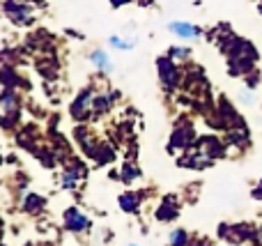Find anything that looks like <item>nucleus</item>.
<instances>
[{"instance_id": "nucleus-1", "label": "nucleus", "mask_w": 262, "mask_h": 246, "mask_svg": "<svg viewBox=\"0 0 262 246\" xmlns=\"http://www.w3.org/2000/svg\"><path fill=\"white\" fill-rule=\"evenodd\" d=\"M3 12L14 26H32L37 18L32 0H5Z\"/></svg>"}, {"instance_id": "nucleus-2", "label": "nucleus", "mask_w": 262, "mask_h": 246, "mask_svg": "<svg viewBox=\"0 0 262 246\" xmlns=\"http://www.w3.org/2000/svg\"><path fill=\"white\" fill-rule=\"evenodd\" d=\"M157 72H159V81H161L163 90L172 92L180 87L182 83V72L177 67V62L170 58V55H163V58H157Z\"/></svg>"}, {"instance_id": "nucleus-3", "label": "nucleus", "mask_w": 262, "mask_h": 246, "mask_svg": "<svg viewBox=\"0 0 262 246\" xmlns=\"http://www.w3.org/2000/svg\"><path fill=\"white\" fill-rule=\"evenodd\" d=\"M255 235H258V228H253L251 223H221L219 228V237L230 244H244L249 239H255Z\"/></svg>"}, {"instance_id": "nucleus-4", "label": "nucleus", "mask_w": 262, "mask_h": 246, "mask_svg": "<svg viewBox=\"0 0 262 246\" xmlns=\"http://www.w3.org/2000/svg\"><path fill=\"white\" fill-rule=\"evenodd\" d=\"M193 143H195L193 124H191L189 120H182L170 136V150H177V147H180V150H186V147H191Z\"/></svg>"}, {"instance_id": "nucleus-5", "label": "nucleus", "mask_w": 262, "mask_h": 246, "mask_svg": "<svg viewBox=\"0 0 262 246\" xmlns=\"http://www.w3.org/2000/svg\"><path fill=\"white\" fill-rule=\"evenodd\" d=\"M198 147H200V154H205L207 159L216 161L221 159V156H226V145H223V141L219 136H203L198 138Z\"/></svg>"}, {"instance_id": "nucleus-6", "label": "nucleus", "mask_w": 262, "mask_h": 246, "mask_svg": "<svg viewBox=\"0 0 262 246\" xmlns=\"http://www.w3.org/2000/svg\"><path fill=\"white\" fill-rule=\"evenodd\" d=\"M92 101H95V97H92V90L88 87V90H83L81 95L74 99V104H72V115H74L76 120H85L88 113H90V108H92Z\"/></svg>"}, {"instance_id": "nucleus-7", "label": "nucleus", "mask_w": 262, "mask_h": 246, "mask_svg": "<svg viewBox=\"0 0 262 246\" xmlns=\"http://www.w3.org/2000/svg\"><path fill=\"white\" fill-rule=\"evenodd\" d=\"M168 30H170L172 35L182 37V39H195V37L203 35V30H200L198 26H193V23H186V21H172L170 26H168Z\"/></svg>"}, {"instance_id": "nucleus-8", "label": "nucleus", "mask_w": 262, "mask_h": 246, "mask_svg": "<svg viewBox=\"0 0 262 246\" xmlns=\"http://www.w3.org/2000/svg\"><path fill=\"white\" fill-rule=\"evenodd\" d=\"M64 223H67L69 230H76V233H78V230H85L88 226H90V221H88L85 216L76 210V207H72V210L64 212Z\"/></svg>"}, {"instance_id": "nucleus-9", "label": "nucleus", "mask_w": 262, "mask_h": 246, "mask_svg": "<svg viewBox=\"0 0 262 246\" xmlns=\"http://www.w3.org/2000/svg\"><path fill=\"white\" fill-rule=\"evenodd\" d=\"M177 214H180V207L175 205V196H166L161 203V207H159V212H157V219L159 221H172Z\"/></svg>"}, {"instance_id": "nucleus-10", "label": "nucleus", "mask_w": 262, "mask_h": 246, "mask_svg": "<svg viewBox=\"0 0 262 246\" xmlns=\"http://www.w3.org/2000/svg\"><path fill=\"white\" fill-rule=\"evenodd\" d=\"M90 62L95 64L97 69H101V72H111V58L108 55H106V51H101V49H95L90 53Z\"/></svg>"}, {"instance_id": "nucleus-11", "label": "nucleus", "mask_w": 262, "mask_h": 246, "mask_svg": "<svg viewBox=\"0 0 262 246\" xmlns=\"http://www.w3.org/2000/svg\"><path fill=\"white\" fill-rule=\"evenodd\" d=\"M140 196L134 191H127L124 196H120V205H122L124 212H138V205H140Z\"/></svg>"}, {"instance_id": "nucleus-12", "label": "nucleus", "mask_w": 262, "mask_h": 246, "mask_svg": "<svg viewBox=\"0 0 262 246\" xmlns=\"http://www.w3.org/2000/svg\"><path fill=\"white\" fill-rule=\"evenodd\" d=\"M168 55H170L175 62H177V60L182 62V60H189V58H191V49H186V46H170Z\"/></svg>"}, {"instance_id": "nucleus-13", "label": "nucleus", "mask_w": 262, "mask_h": 246, "mask_svg": "<svg viewBox=\"0 0 262 246\" xmlns=\"http://www.w3.org/2000/svg\"><path fill=\"white\" fill-rule=\"evenodd\" d=\"M170 246H189V233L186 230H172Z\"/></svg>"}, {"instance_id": "nucleus-14", "label": "nucleus", "mask_w": 262, "mask_h": 246, "mask_svg": "<svg viewBox=\"0 0 262 246\" xmlns=\"http://www.w3.org/2000/svg\"><path fill=\"white\" fill-rule=\"evenodd\" d=\"M136 177H140V170L131 164H124L122 166V180L124 182H131V180H136Z\"/></svg>"}, {"instance_id": "nucleus-15", "label": "nucleus", "mask_w": 262, "mask_h": 246, "mask_svg": "<svg viewBox=\"0 0 262 246\" xmlns=\"http://www.w3.org/2000/svg\"><path fill=\"white\" fill-rule=\"evenodd\" d=\"M39 207H44V200L39 196H28L26 200V212H37Z\"/></svg>"}, {"instance_id": "nucleus-16", "label": "nucleus", "mask_w": 262, "mask_h": 246, "mask_svg": "<svg viewBox=\"0 0 262 246\" xmlns=\"http://www.w3.org/2000/svg\"><path fill=\"white\" fill-rule=\"evenodd\" d=\"M108 44H111V46H115V49H124V51L134 49V41H129V39H120V37H115V35L108 39Z\"/></svg>"}, {"instance_id": "nucleus-17", "label": "nucleus", "mask_w": 262, "mask_h": 246, "mask_svg": "<svg viewBox=\"0 0 262 246\" xmlns=\"http://www.w3.org/2000/svg\"><path fill=\"white\" fill-rule=\"evenodd\" d=\"M246 87H249V90H253V87H258V83H260V72L258 69H253V72L251 74H246Z\"/></svg>"}, {"instance_id": "nucleus-18", "label": "nucleus", "mask_w": 262, "mask_h": 246, "mask_svg": "<svg viewBox=\"0 0 262 246\" xmlns=\"http://www.w3.org/2000/svg\"><path fill=\"white\" fill-rule=\"evenodd\" d=\"M251 196H253V200H260V203H262V180H260L258 184H255V189L251 191Z\"/></svg>"}, {"instance_id": "nucleus-19", "label": "nucleus", "mask_w": 262, "mask_h": 246, "mask_svg": "<svg viewBox=\"0 0 262 246\" xmlns=\"http://www.w3.org/2000/svg\"><path fill=\"white\" fill-rule=\"evenodd\" d=\"M127 3H131V0H111L113 7H122V5H127Z\"/></svg>"}, {"instance_id": "nucleus-20", "label": "nucleus", "mask_w": 262, "mask_h": 246, "mask_svg": "<svg viewBox=\"0 0 262 246\" xmlns=\"http://www.w3.org/2000/svg\"><path fill=\"white\" fill-rule=\"evenodd\" d=\"M258 12L262 14V0H260V3H258Z\"/></svg>"}, {"instance_id": "nucleus-21", "label": "nucleus", "mask_w": 262, "mask_h": 246, "mask_svg": "<svg viewBox=\"0 0 262 246\" xmlns=\"http://www.w3.org/2000/svg\"><path fill=\"white\" fill-rule=\"evenodd\" d=\"M131 246H136V244H131Z\"/></svg>"}]
</instances>
